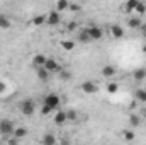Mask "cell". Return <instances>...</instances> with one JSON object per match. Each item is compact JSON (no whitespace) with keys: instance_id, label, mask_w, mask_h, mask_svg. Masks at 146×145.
Here are the masks:
<instances>
[{"instance_id":"14","label":"cell","mask_w":146,"mask_h":145,"mask_svg":"<svg viewBox=\"0 0 146 145\" xmlns=\"http://www.w3.org/2000/svg\"><path fill=\"white\" fill-rule=\"evenodd\" d=\"M115 72H117V70H115L112 65H106V67L102 68V75H104V77H107V79L114 77V75H115Z\"/></svg>"},{"instance_id":"21","label":"cell","mask_w":146,"mask_h":145,"mask_svg":"<svg viewBox=\"0 0 146 145\" xmlns=\"http://www.w3.org/2000/svg\"><path fill=\"white\" fill-rule=\"evenodd\" d=\"M10 28V19L5 15H0V29H9Z\"/></svg>"},{"instance_id":"25","label":"cell","mask_w":146,"mask_h":145,"mask_svg":"<svg viewBox=\"0 0 146 145\" xmlns=\"http://www.w3.org/2000/svg\"><path fill=\"white\" fill-rule=\"evenodd\" d=\"M122 137H124V140H127V142H133L136 135H134V132H133V130H126V132L122 133Z\"/></svg>"},{"instance_id":"12","label":"cell","mask_w":146,"mask_h":145,"mask_svg":"<svg viewBox=\"0 0 146 145\" xmlns=\"http://www.w3.org/2000/svg\"><path fill=\"white\" fill-rule=\"evenodd\" d=\"M110 34L114 38H122L124 36V29L119 24H114V26H110Z\"/></svg>"},{"instance_id":"23","label":"cell","mask_w":146,"mask_h":145,"mask_svg":"<svg viewBox=\"0 0 146 145\" xmlns=\"http://www.w3.org/2000/svg\"><path fill=\"white\" fill-rule=\"evenodd\" d=\"M138 2H139V0H129V2L126 3V10H127L129 14H131V12H134V10H136V5H138Z\"/></svg>"},{"instance_id":"27","label":"cell","mask_w":146,"mask_h":145,"mask_svg":"<svg viewBox=\"0 0 146 145\" xmlns=\"http://www.w3.org/2000/svg\"><path fill=\"white\" fill-rule=\"evenodd\" d=\"M145 12H146V3H145V2H138L134 14H145Z\"/></svg>"},{"instance_id":"32","label":"cell","mask_w":146,"mask_h":145,"mask_svg":"<svg viewBox=\"0 0 146 145\" xmlns=\"http://www.w3.org/2000/svg\"><path fill=\"white\" fill-rule=\"evenodd\" d=\"M5 89H7V84L0 80V94H3V92H5Z\"/></svg>"},{"instance_id":"29","label":"cell","mask_w":146,"mask_h":145,"mask_svg":"<svg viewBox=\"0 0 146 145\" xmlns=\"http://www.w3.org/2000/svg\"><path fill=\"white\" fill-rule=\"evenodd\" d=\"M60 77H61V79H63V80H68V79H70V72H66V70H65V68H63V70H61V72H60Z\"/></svg>"},{"instance_id":"28","label":"cell","mask_w":146,"mask_h":145,"mask_svg":"<svg viewBox=\"0 0 146 145\" xmlns=\"http://www.w3.org/2000/svg\"><path fill=\"white\" fill-rule=\"evenodd\" d=\"M66 118H68L70 121H75V119H76V113H75L73 109H70V111H66Z\"/></svg>"},{"instance_id":"16","label":"cell","mask_w":146,"mask_h":145,"mask_svg":"<svg viewBox=\"0 0 146 145\" xmlns=\"http://www.w3.org/2000/svg\"><path fill=\"white\" fill-rule=\"evenodd\" d=\"M36 72H37V79L42 80V82H46V80L49 79V72H48L46 68H36Z\"/></svg>"},{"instance_id":"1","label":"cell","mask_w":146,"mask_h":145,"mask_svg":"<svg viewBox=\"0 0 146 145\" xmlns=\"http://www.w3.org/2000/svg\"><path fill=\"white\" fill-rule=\"evenodd\" d=\"M21 111H22L24 116H33L34 111H36V104H34V101H33V99H26V101H22V103H21Z\"/></svg>"},{"instance_id":"10","label":"cell","mask_w":146,"mask_h":145,"mask_svg":"<svg viewBox=\"0 0 146 145\" xmlns=\"http://www.w3.org/2000/svg\"><path fill=\"white\" fill-rule=\"evenodd\" d=\"M127 26H129L131 29H139V28H143L141 17H131V19L127 21Z\"/></svg>"},{"instance_id":"6","label":"cell","mask_w":146,"mask_h":145,"mask_svg":"<svg viewBox=\"0 0 146 145\" xmlns=\"http://www.w3.org/2000/svg\"><path fill=\"white\" fill-rule=\"evenodd\" d=\"M82 91H83L85 94H95V92L99 91V87H97V84H95L94 80H85V82L82 84Z\"/></svg>"},{"instance_id":"8","label":"cell","mask_w":146,"mask_h":145,"mask_svg":"<svg viewBox=\"0 0 146 145\" xmlns=\"http://www.w3.org/2000/svg\"><path fill=\"white\" fill-rule=\"evenodd\" d=\"M46 56L44 55H41V53H37L34 55V58H33V65L36 67V68H44V65H46Z\"/></svg>"},{"instance_id":"26","label":"cell","mask_w":146,"mask_h":145,"mask_svg":"<svg viewBox=\"0 0 146 145\" xmlns=\"http://www.w3.org/2000/svg\"><path fill=\"white\" fill-rule=\"evenodd\" d=\"M117 91H119V85H117L115 82H109V84H107V92H109V94H115Z\"/></svg>"},{"instance_id":"30","label":"cell","mask_w":146,"mask_h":145,"mask_svg":"<svg viewBox=\"0 0 146 145\" xmlns=\"http://www.w3.org/2000/svg\"><path fill=\"white\" fill-rule=\"evenodd\" d=\"M53 109L49 108V106H46V104H42V108H41V114H49Z\"/></svg>"},{"instance_id":"31","label":"cell","mask_w":146,"mask_h":145,"mask_svg":"<svg viewBox=\"0 0 146 145\" xmlns=\"http://www.w3.org/2000/svg\"><path fill=\"white\" fill-rule=\"evenodd\" d=\"M70 10H73V12H76V10H80V5L78 3H70V7H68Z\"/></svg>"},{"instance_id":"11","label":"cell","mask_w":146,"mask_h":145,"mask_svg":"<svg viewBox=\"0 0 146 145\" xmlns=\"http://www.w3.org/2000/svg\"><path fill=\"white\" fill-rule=\"evenodd\" d=\"M133 79H134L136 82L145 80V79H146V68H136V70L133 72Z\"/></svg>"},{"instance_id":"2","label":"cell","mask_w":146,"mask_h":145,"mask_svg":"<svg viewBox=\"0 0 146 145\" xmlns=\"http://www.w3.org/2000/svg\"><path fill=\"white\" fill-rule=\"evenodd\" d=\"M14 123L10 119H2L0 121V135L3 137H9V135H14Z\"/></svg>"},{"instance_id":"7","label":"cell","mask_w":146,"mask_h":145,"mask_svg":"<svg viewBox=\"0 0 146 145\" xmlns=\"http://www.w3.org/2000/svg\"><path fill=\"white\" fill-rule=\"evenodd\" d=\"M60 21H61V17H60V12H56V10H51L46 15V22L49 26H56V24H60Z\"/></svg>"},{"instance_id":"15","label":"cell","mask_w":146,"mask_h":145,"mask_svg":"<svg viewBox=\"0 0 146 145\" xmlns=\"http://www.w3.org/2000/svg\"><path fill=\"white\" fill-rule=\"evenodd\" d=\"M61 48H63L65 51H73V50H75V41H72V39L61 41Z\"/></svg>"},{"instance_id":"3","label":"cell","mask_w":146,"mask_h":145,"mask_svg":"<svg viewBox=\"0 0 146 145\" xmlns=\"http://www.w3.org/2000/svg\"><path fill=\"white\" fill-rule=\"evenodd\" d=\"M44 104H46V106H49L51 109L60 108V104H61L60 96H58V94H48V96H44Z\"/></svg>"},{"instance_id":"34","label":"cell","mask_w":146,"mask_h":145,"mask_svg":"<svg viewBox=\"0 0 146 145\" xmlns=\"http://www.w3.org/2000/svg\"><path fill=\"white\" fill-rule=\"evenodd\" d=\"M143 53H146V44L143 46Z\"/></svg>"},{"instance_id":"18","label":"cell","mask_w":146,"mask_h":145,"mask_svg":"<svg viewBox=\"0 0 146 145\" xmlns=\"http://www.w3.org/2000/svg\"><path fill=\"white\" fill-rule=\"evenodd\" d=\"M70 7V3L66 2V0H60V2H56V12H63V10H66Z\"/></svg>"},{"instance_id":"24","label":"cell","mask_w":146,"mask_h":145,"mask_svg":"<svg viewBox=\"0 0 146 145\" xmlns=\"http://www.w3.org/2000/svg\"><path fill=\"white\" fill-rule=\"evenodd\" d=\"M129 123H131V126H138V125H141V118L138 114H131L129 116Z\"/></svg>"},{"instance_id":"13","label":"cell","mask_w":146,"mask_h":145,"mask_svg":"<svg viewBox=\"0 0 146 145\" xmlns=\"http://www.w3.org/2000/svg\"><path fill=\"white\" fill-rule=\"evenodd\" d=\"M42 145H56V137L53 133H46L42 137Z\"/></svg>"},{"instance_id":"4","label":"cell","mask_w":146,"mask_h":145,"mask_svg":"<svg viewBox=\"0 0 146 145\" xmlns=\"http://www.w3.org/2000/svg\"><path fill=\"white\" fill-rule=\"evenodd\" d=\"M44 68L48 70L49 73H60L63 70V67L56 62V60H53V58H48L46 60V65H44Z\"/></svg>"},{"instance_id":"20","label":"cell","mask_w":146,"mask_h":145,"mask_svg":"<svg viewBox=\"0 0 146 145\" xmlns=\"http://www.w3.org/2000/svg\"><path fill=\"white\" fill-rule=\"evenodd\" d=\"M78 41H80V43H90V41H92L90 36H88V31H87V29H83V31L78 34Z\"/></svg>"},{"instance_id":"33","label":"cell","mask_w":146,"mask_h":145,"mask_svg":"<svg viewBox=\"0 0 146 145\" xmlns=\"http://www.w3.org/2000/svg\"><path fill=\"white\" fill-rule=\"evenodd\" d=\"M76 26H78L76 22H70V24H68V29H70V31H75V29H76Z\"/></svg>"},{"instance_id":"5","label":"cell","mask_w":146,"mask_h":145,"mask_svg":"<svg viewBox=\"0 0 146 145\" xmlns=\"http://www.w3.org/2000/svg\"><path fill=\"white\" fill-rule=\"evenodd\" d=\"M87 31H88V36H90L92 41L102 39V36H104V31H102V28H99V26H88Z\"/></svg>"},{"instance_id":"17","label":"cell","mask_w":146,"mask_h":145,"mask_svg":"<svg viewBox=\"0 0 146 145\" xmlns=\"http://www.w3.org/2000/svg\"><path fill=\"white\" fill-rule=\"evenodd\" d=\"M134 97H136L139 103H146V91L145 89H138V91L134 92Z\"/></svg>"},{"instance_id":"9","label":"cell","mask_w":146,"mask_h":145,"mask_svg":"<svg viewBox=\"0 0 146 145\" xmlns=\"http://www.w3.org/2000/svg\"><path fill=\"white\" fill-rule=\"evenodd\" d=\"M66 121H68V118H66V111L60 109V111L54 114V123H56V125H65Z\"/></svg>"},{"instance_id":"36","label":"cell","mask_w":146,"mask_h":145,"mask_svg":"<svg viewBox=\"0 0 146 145\" xmlns=\"http://www.w3.org/2000/svg\"><path fill=\"white\" fill-rule=\"evenodd\" d=\"M143 116H145V119H146V109H145V114H143Z\"/></svg>"},{"instance_id":"35","label":"cell","mask_w":146,"mask_h":145,"mask_svg":"<svg viewBox=\"0 0 146 145\" xmlns=\"http://www.w3.org/2000/svg\"><path fill=\"white\" fill-rule=\"evenodd\" d=\"M143 31H145V33H146V26H143Z\"/></svg>"},{"instance_id":"19","label":"cell","mask_w":146,"mask_h":145,"mask_svg":"<svg viewBox=\"0 0 146 145\" xmlns=\"http://www.w3.org/2000/svg\"><path fill=\"white\" fill-rule=\"evenodd\" d=\"M26 135H27V130H26V128H22V126H21V128H15V130H14V137H15L17 140H19V138H24Z\"/></svg>"},{"instance_id":"22","label":"cell","mask_w":146,"mask_h":145,"mask_svg":"<svg viewBox=\"0 0 146 145\" xmlns=\"http://www.w3.org/2000/svg\"><path fill=\"white\" fill-rule=\"evenodd\" d=\"M44 22H46V15H36V17L33 19V26H36V28L42 26Z\"/></svg>"}]
</instances>
